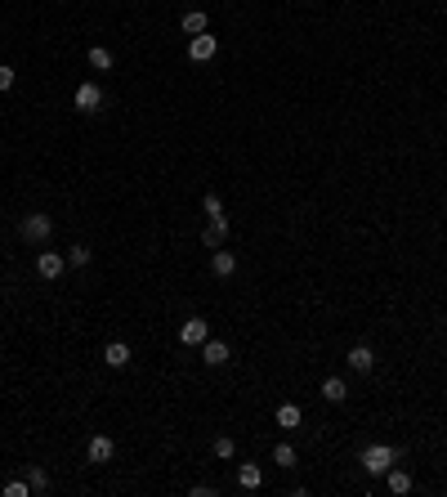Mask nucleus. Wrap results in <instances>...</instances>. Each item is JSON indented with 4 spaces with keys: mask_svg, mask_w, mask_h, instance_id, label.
Segmentation results:
<instances>
[{
    "mask_svg": "<svg viewBox=\"0 0 447 497\" xmlns=\"http://www.w3.org/2000/svg\"><path fill=\"white\" fill-rule=\"evenodd\" d=\"M201 211H206V220L211 215H224V202L215 198V193H206V198H201Z\"/></svg>",
    "mask_w": 447,
    "mask_h": 497,
    "instance_id": "5701e85b",
    "label": "nucleus"
},
{
    "mask_svg": "<svg viewBox=\"0 0 447 497\" xmlns=\"http://www.w3.org/2000/svg\"><path fill=\"white\" fill-rule=\"evenodd\" d=\"M112 453H116V444L107 439V434H94V439H90V462H94V466L112 462Z\"/></svg>",
    "mask_w": 447,
    "mask_h": 497,
    "instance_id": "f8f14e48",
    "label": "nucleus"
},
{
    "mask_svg": "<svg viewBox=\"0 0 447 497\" xmlns=\"http://www.w3.org/2000/svg\"><path fill=\"white\" fill-rule=\"evenodd\" d=\"M90 260H94V251H90V247H81V242H76V247L67 251V264H72V269H86Z\"/></svg>",
    "mask_w": 447,
    "mask_h": 497,
    "instance_id": "aec40b11",
    "label": "nucleus"
},
{
    "mask_svg": "<svg viewBox=\"0 0 447 497\" xmlns=\"http://www.w3.org/2000/svg\"><path fill=\"white\" fill-rule=\"evenodd\" d=\"M201 363H206V368H224V363H228V345L206 336V345H201Z\"/></svg>",
    "mask_w": 447,
    "mask_h": 497,
    "instance_id": "9b49d317",
    "label": "nucleus"
},
{
    "mask_svg": "<svg viewBox=\"0 0 447 497\" xmlns=\"http://www.w3.org/2000/svg\"><path fill=\"white\" fill-rule=\"evenodd\" d=\"M224 238H228V215H211V224L201 228V242L215 251V247H224Z\"/></svg>",
    "mask_w": 447,
    "mask_h": 497,
    "instance_id": "6e6552de",
    "label": "nucleus"
},
{
    "mask_svg": "<svg viewBox=\"0 0 447 497\" xmlns=\"http://www.w3.org/2000/svg\"><path fill=\"white\" fill-rule=\"evenodd\" d=\"M90 67L94 72H112V50H107V45H90Z\"/></svg>",
    "mask_w": 447,
    "mask_h": 497,
    "instance_id": "a211bd4d",
    "label": "nucleus"
},
{
    "mask_svg": "<svg viewBox=\"0 0 447 497\" xmlns=\"http://www.w3.org/2000/svg\"><path fill=\"white\" fill-rule=\"evenodd\" d=\"M130 359H135V354H130V345L126 341H107L103 345V363H107V368H130Z\"/></svg>",
    "mask_w": 447,
    "mask_h": 497,
    "instance_id": "9d476101",
    "label": "nucleus"
},
{
    "mask_svg": "<svg viewBox=\"0 0 447 497\" xmlns=\"http://www.w3.org/2000/svg\"><path fill=\"white\" fill-rule=\"evenodd\" d=\"M273 462H277V466H295V448H291V444H277V448H273Z\"/></svg>",
    "mask_w": 447,
    "mask_h": 497,
    "instance_id": "4be33fe9",
    "label": "nucleus"
},
{
    "mask_svg": "<svg viewBox=\"0 0 447 497\" xmlns=\"http://www.w3.org/2000/svg\"><path fill=\"white\" fill-rule=\"evenodd\" d=\"M14 81H18V72L9 67V63H0V94H5V90H14Z\"/></svg>",
    "mask_w": 447,
    "mask_h": 497,
    "instance_id": "393cba45",
    "label": "nucleus"
},
{
    "mask_svg": "<svg viewBox=\"0 0 447 497\" xmlns=\"http://www.w3.org/2000/svg\"><path fill=\"white\" fill-rule=\"evenodd\" d=\"M206 336H211V323H206V318H188V323H179V345L201 349V345H206Z\"/></svg>",
    "mask_w": 447,
    "mask_h": 497,
    "instance_id": "20e7f679",
    "label": "nucleus"
},
{
    "mask_svg": "<svg viewBox=\"0 0 447 497\" xmlns=\"http://www.w3.org/2000/svg\"><path fill=\"white\" fill-rule=\"evenodd\" d=\"M345 363H349V372H362V377H367V372L376 368V354H371V345H354L345 354Z\"/></svg>",
    "mask_w": 447,
    "mask_h": 497,
    "instance_id": "0eeeda50",
    "label": "nucleus"
},
{
    "mask_svg": "<svg viewBox=\"0 0 447 497\" xmlns=\"http://www.w3.org/2000/svg\"><path fill=\"white\" fill-rule=\"evenodd\" d=\"M322 399H327V404H345V399H349V381L345 377H327V381H322Z\"/></svg>",
    "mask_w": 447,
    "mask_h": 497,
    "instance_id": "4468645a",
    "label": "nucleus"
},
{
    "mask_svg": "<svg viewBox=\"0 0 447 497\" xmlns=\"http://www.w3.org/2000/svg\"><path fill=\"white\" fill-rule=\"evenodd\" d=\"M362 466H367V475H385L389 466H398V448H394V444H371V448H362Z\"/></svg>",
    "mask_w": 447,
    "mask_h": 497,
    "instance_id": "f03ea898",
    "label": "nucleus"
},
{
    "mask_svg": "<svg viewBox=\"0 0 447 497\" xmlns=\"http://www.w3.org/2000/svg\"><path fill=\"white\" fill-rule=\"evenodd\" d=\"M27 493H32L27 479H9V484H5V497H27Z\"/></svg>",
    "mask_w": 447,
    "mask_h": 497,
    "instance_id": "b1692460",
    "label": "nucleus"
},
{
    "mask_svg": "<svg viewBox=\"0 0 447 497\" xmlns=\"http://www.w3.org/2000/svg\"><path fill=\"white\" fill-rule=\"evenodd\" d=\"M215 50H220V41H215V36H188V58L192 63H206V58H215Z\"/></svg>",
    "mask_w": 447,
    "mask_h": 497,
    "instance_id": "423d86ee",
    "label": "nucleus"
},
{
    "mask_svg": "<svg viewBox=\"0 0 447 497\" xmlns=\"http://www.w3.org/2000/svg\"><path fill=\"white\" fill-rule=\"evenodd\" d=\"M211 448H215V457H220V462H233V457H237V439H228V434H220Z\"/></svg>",
    "mask_w": 447,
    "mask_h": 497,
    "instance_id": "6ab92c4d",
    "label": "nucleus"
},
{
    "mask_svg": "<svg viewBox=\"0 0 447 497\" xmlns=\"http://www.w3.org/2000/svg\"><path fill=\"white\" fill-rule=\"evenodd\" d=\"M63 269H67V256H58V251H41V256H36V273H41L45 283L63 278Z\"/></svg>",
    "mask_w": 447,
    "mask_h": 497,
    "instance_id": "39448f33",
    "label": "nucleus"
},
{
    "mask_svg": "<svg viewBox=\"0 0 447 497\" xmlns=\"http://www.w3.org/2000/svg\"><path fill=\"white\" fill-rule=\"evenodd\" d=\"M206 22H211V18L201 14V9H188V14L179 18V27H184L188 36H201V32H206Z\"/></svg>",
    "mask_w": 447,
    "mask_h": 497,
    "instance_id": "f3484780",
    "label": "nucleus"
},
{
    "mask_svg": "<svg viewBox=\"0 0 447 497\" xmlns=\"http://www.w3.org/2000/svg\"><path fill=\"white\" fill-rule=\"evenodd\" d=\"M220 489H215V484H192V497H215Z\"/></svg>",
    "mask_w": 447,
    "mask_h": 497,
    "instance_id": "a878e982",
    "label": "nucleus"
},
{
    "mask_svg": "<svg viewBox=\"0 0 447 497\" xmlns=\"http://www.w3.org/2000/svg\"><path fill=\"white\" fill-rule=\"evenodd\" d=\"M27 484H32V493H50V475L41 466H27Z\"/></svg>",
    "mask_w": 447,
    "mask_h": 497,
    "instance_id": "412c9836",
    "label": "nucleus"
},
{
    "mask_svg": "<svg viewBox=\"0 0 447 497\" xmlns=\"http://www.w3.org/2000/svg\"><path fill=\"white\" fill-rule=\"evenodd\" d=\"M211 273L215 278H233L237 273V256H233V251H224V247H215L211 251Z\"/></svg>",
    "mask_w": 447,
    "mask_h": 497,
    "instance_id": "1a4fd4ad",
    "label": "nucleus"
},
{
    "mask_svg": "<svg viewBox=\"0 0 447 497\" xmlns=\"http://www.w3.org/2000/svg\"><path fill=\"white\" fill-rule=\"evenodd\" d=\"M300 421H305V412H300V404H282V408H277V426H282V430H295Z\"/></svg>",
    "mask_w": 447,
    "mask_h": 497,
    "instance_id": "2eb2a0df",
    "label": "nucleus"
},
{
    "mask_svg": "<svg viewBox=\"0 0 447 497\" xmlns=\"http://www.w3.org/2000/svg\"><path fill=\"white\" fill-rule=\"evenodd\" d=\"M72 103H76L86 117H90V112H99V108H103V86H99V81H81L76 94H72Z\"/></svg>",
    "mask_w": 447,
    "mask_h": 497,
    "instance_id": "7ed1b4c3",
    "label": "nucleus"
},
{
    "mask_svg": "<svg viewBox=\"0 0 447 497\" xmlns=\"http://www.w3.org/2000/svg\"><path fill=\"white\" fill-rule=\"evenodd\" d=\"M385 484H389V493H398V497H403V493H412V475H407V470H385Z\"/></svg>",
    "mask_w": 447,
    "mask_h": 497,
    "instance_id": "dca6fc26",
    "label": "nucleus"
},
{
    "mask_svg": "<svg viewBox=\"0 0 447 497\" xmlns=\"http://www.w3.org/2000/svg\"><path fill=\"white\" fill-rule=\"evenodd\" d=\"M18 233H22V242H32V247H45L50 233H54V220L45 211H32V215H22V220H18Z\"/></svg>",
    "mask_w": 447,
    "mask_h": 497,
    "instance_id": "f257e3e1",
    "label": "nucleus"
},
{
    "mask_svg": "<svg viewBox=\"0 0 447 497\" xmlns=\"http://www.w3.org/2000/svg\"><path fill=\"white\" fill-rule=\"evenodd\" d=\"M237 484H241L246 493H255L260 484H264V470H260L255 462H241V466H237Z\"/></svg>",
    "mask_w": 447,
    "mask_h": 497,
    "instance_id": "ddd939ff",
    "label": "nucleus"
}]
</instances>
